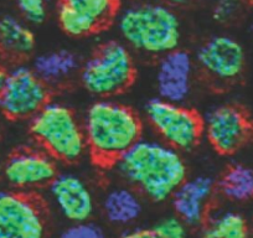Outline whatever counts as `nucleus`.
Wrapping results in <instances>:
<instances>
[{
  "label": "nucleus",
  "instance_id": "nucleus-1",
  "mask_svg": "<svg viewBox=\"0 0 253 238\" xmlns=\"http://www.w3.org/2000/svg\"><path fill=\"white\" fill-rule=\"evenodd\" d=\"M116 166L133 188L153 202L171 198L187 179L181 153L158 140L140 139Z\"/></svg>",
  "mask_w": 253,
  "mask_h": 238
},
{
  "label": "nucleus",
  "instance_id": "nucleus-2",
  "mask_svg": "<svg viewBox=\"0 0 253 238\" xmlns=\"http://www.w3.org/2000/svg\"><path fill=\"white\" fill-rule=\"evenodd\" d=\"M86 147L92 161L109 169L143 139V122L129 106L99 99L88 107L84 119Z\"/></svg>",
  "mask_w": 253,
  "mask_h": 238
},
{
  "label": "nucleus",
  "instance_id": "nucleus-3",
  "mask_svg": "<svg viewBox=\"0 0 253 238\" xmlns=\"http://www.w3.org/2000/svg\"><path fill=\"white\" fill-rule=\"evenodd\" d=\"M118 30L124 42L148 55L164 56L179 48L181 40L179 18L167 4L128 6L119 13Z\"/></svg>",
  "mask_w": 253,
  "mask_h": 238
},
{
  "label": "nucleus",
  "instance_id": "nucleus-4",
  "mask_svg": "<svg viewBox=\"0 0 253 238\" xmlns=\"http://www.w3.org/2000/svg\"><path fill=\"white\" fill-rule=\"evenodd\" d=\"M29 132L39 147L56 161L76 162L87 152L84 124L60 102H48L30 119Z\"/></svg>",
  "mask_w": 253,
  "mask_h": 238
},
{
  "label": "nucleus",
  "instance_id": "nucleus-5",
  "mask_svg": "<svg viewBox=\"0 0 253 238\" xmlns=\"http://www.w3.org/2000/svg\"><path fill=\"white\" fill-rule=\"evenodd\" d=\"M135 77L137 67L129 48L116 40L99 45L82 65L80 72L86 91L103 99L128 91Z\"/></svg>",
  "mask_w": 253,
  "mask_h": 238
},
{
  "label": "nucleus",
  "instance_id": "nucleus-6",
  "mask_svg": "<svg viewBox=\"0 0 253 238\" xmlns=\"http://www.w3.org/2000/svg\"><path fill=\"white\" fill-rule=\"evenodd\" d=\"M144 112L162 142L177 152H190L203 140L204 117L195 109L157 97L145 103Z\"/></svg>",
  "mask_w": 253,
  "mask_h": 238
},
{
  "label": "nucleus",
  "instance_id": "nucleus-7",
  "mask_svg": "<svg viewBox=\"0 0 253 238\" xmlns=\"http://www.w3.org/2000/svg\"><path fill=\"white\" fill-rule=\"evenodd\" d=\"M47 211L33 191H0V238H46Z\"/></svg>",
  "mask_w": 253,
  "mask_h": 238
},
{
  "label": "nucleus",
  "instance_id": "nucleus-8",
  "mask_svg": "<svg viewBox=\"0 0 253 238\" xmlns=\"http://www.w3.org/2000/svg\"><path fill=\"white\" fill-rule=\"evenodd\" d=\"M50 102V87L33 67L16 65L8 71L0 94V112L11 120L31 119Z\"/></svg>",
  "mask_w": 253,
  "mask_h": 238
},
{
  "label": "nucleus",
  "instance_id": "nucleus-9",
  "mask_svg": "<svg viewBox=\"0 0 253 238\" xmlns=\"http://www.w3.org/2000/svg\"><path fill=\"white\" fill-rule=\"evenodd\" d=\"M204 137L217 154H237L253 138V120L237 104H220L204 118Z\"/></svg>",
  "mask_w": 253,
  "mask_h": 238
},
{
  "label": "nucleus",
  "instance_id": "nucleus-10",
  "mask_svg": "<svg viewBox=\"0 0 253 238\" xmlns=\"http://www.w3.org/2000/svg\"><path fill=\"white\" fill-rule=\"evenodd\" d=\"M119 15V0H60L57 21L72 38H86L108 28Z\"/></svg>",
  "mask_w": 253,
  "mask_h": 238
},
{
  "label": "nucleus",
  "instance_id": "nucleus-11",
  "mask_svg": "<svg viewBox=\"0 0 253 238\" xmlns=\"http://www.w3.org/2000/svg\"><path fill=\"white\" fill-rule=\"evenodd\" d=\"M195 62L206 79L218 84L232 83L245 71L246 51L232 36L216 35L199 47Z\"/></svg>",
  "mask_w": 253,
  "mask_h": 238
},
{
  "label": "nucleus",
  "instance_id": "nucleus-12",
  "mask_svg": "<svg viewBox=\"0 0 253 238\" xmlns=\"http://www.w3.org/2000/svg\"><path fill=\"white\" fill-rule=\"evenodd\" d=\"M3 175L16 190L30 191L52 183L58 175L57 162L41 148H19L6 159Z\"/></svg>",
  "mask_w": 253,
  "mask_h": 238
},
{
  "label": "nucleus",
  "instance_id": "nucleus-13",
  "mask_svg": "<svg viewBox=\"0 0 253 238\" xmlns=\"http://www.w3.org/2000/svg\"><path fill=\"white\" fill-rule=\"evenodd\" d=\"M194 71L195 60L187 51L176 48L162 56L155 76L160 98L174 103L186 101L193 88Z\"/></svg>",
  "mask_w": 253,
  "mask_h": 238
},
{
  "label": "nucleus",
  "instance_id": "nucleus-14",
  "mask_svg": "<svg viewBox=\"0 0 253 238\" xmlns=\"http://www.w3.org/2000/svg\"><path fill=\"white\" fill-rule=\"evenodd\" d=\"M53 203L70 222L89 221L96 210L94 196L84 179L75 174H58L48 185Z\"/></svg>",
  "mask_w": 253,
  "mask_h": 238
},
{
  "label": "nucleus",
  "instance_id": "nucleus-15",
  "mask_svg": "<svg viewBox=\"0 0 253 238\" xmlns=\"http://www.w3.org/2000/svg\"><path fill=\"white\" fill-rule=\"evenodd\" d=\"M217 185L206 175L186 179L171 196L175 215L189 227H201L210 216V206Z\"/></svg>",
  "mask_w": 253,
  "mask_h": 238
},
{
  "label": "nucleus",
  "instance_id": "nucleus-16",
  "mask_svg": "<svg viewBox=\"0 0 253 238\" xmlns=\"http://www.w3.org/2000/svg\"><path fill=\"white\" fill-rule=\"evenodd\" d=\"M36 38L30 26L11 15L0 18V57L19 62L33 53Z\"/></svg>",
  "mask_w": 253,
  "mask_h": 238
},
{
  "label": "nucleus",
  "instance_id": "nucleus-17",
  "mask_svg": "<svg viewBox=\"0 0 253 238\" xmlns=\"http://www.w3.org/2000/svg\"><path fill=\"white\" fill-rule=\"evenodd\" d=\"M31 67L51 87L71 79L80 69V60L71 50L60 48L36 56Z\"/></svg>",
  "mask_w": 253,
  "mask_h": 238
},
{
  "label": "nucleus",
  "instance_id": "nucleus-18",
  "mask_svg": "<svg viewBox=\"0 0 253 238\" xmlns=\"http://www.w3.org/2000/svg\"><path fill=\"white\" fill-rule=\"evenodd\" d=\"M104 217L116 226H129L142 216L143 202L137 191L129 188H114L102 202Z\"/></svg>",
  "mask_w": 253,
  "mask_h": 238
},
{
  "label": "nucleus",
  "instance_id": "nucleus-19",
  "mask_svg": "<svg viewBox=\"0 0 253 238\" xmlns=\"http://www.w3.org/2000/svg\"><path fill=\"white\" fill-rule=\"evenodd\" d=\"M221 195L232 202H247L253 198V169L243 164L230 165L217 184Z\"/></svg>",
  "mask_w": 253,
  "mask_h": 238
},
{
  "label": "nucleus",
  "instance_id": "nucleus-20",
  "mask_svg": "<svg viewBox=\"0 0 253 238\" xmlns=\"http://www.w3.org/2000/svg\"><path fill=\"white\" fill-rule=\"evenodd\" d=\"M206 225L216 238H251V227L243 215L236 211H222L209 216Z\"/></svg>",
  "mask_w": 253,
  "mask_h": 238
},
{
  "label": "nucleus",
  "instance_id": "nucleus-21",
  "mask_svg": "<svg viewBox=\"0 0 253 238\" xmlns=\"http://www.w3.org/2000/svg\"><path fill=\"white\" fill-rule=\"evenodd\" d=\"M187 227L189 226L175 215L158 221L152 230L158 238H189Z\"/></svg>",
  "mask_w": 253,
  "mask_h": 238
},
{
  "label": "nucleus",
  "instance_id": "nucleus-22",
  "mask_svg": "<svg viewBox=\"0 0 253 238\" xmlns=\"http://www.w3.org/2000/svg\"><path fill=\"white\" fill-rule=\"evenodd\" d=\"M58 238H106L103 228L91 221L71 223Z\"/></svg>",
  "mask_w": 253,
  "mask_h": 238
},
{
  "label": "nucleus",
  "instance_id": "nucleus-23",
  "mask_svg": "<svg viewBox=\"0 0 253 238\" xmlns=\"http://www.w3.org/2000/svg\"><path fill=\"white\" fill-rule=\"evenodd\" d=\"M21 15L31 24H41L47 14L46 0H16Z\"/></svg>",
  "mask_w": 253,
  "mask_h": 238
},
{
  "label": "nucleus",
  "instance_id": "nucleus-24",
  "mask_svg": "<svg viewBox=\"0 0 253 238\" xmlns=\"http://www.w3.org/2000/svg\"><path fill=\"white\" fill-rule=\"evenodd\" d=\"M240 0H218L212 10V16L217 23H228L238 14Z\"/></svg>",
  "mask_w": 253,
  "mask_h": 238
},
{
  "label": "nucleus",
  "instance_id": "nucleus-25",
  "mask_svg": "<svg viewBox=\"0 0 253 238\" xmlns=\"http://www.w3.org/2000/svg\"><path fill=\"white\" fill-rule=\"evenodd\" d=\"M119 238H158L152 228H135L126 231L119 236Z\"/></svg>",
  "mask_w": 253,
  "mask_h": 238
},
{
  "label": "nucleus",
  "instance_id": "nucleus-26",
  "mask_svg": "<svg viewBox=\"0 0 253 238\" xmlns=\"http://www.w3.org/2000/svg\"><path fill=\"white\" fill-rule=\"evenodd\" d=\"M6 75H8V71L5 70V67L3 65H0V94H1V91H3L4 83H5Z\"/></svg>",
  "mask_w": 253,
  "mask_h": 238
},
{
  "label": "nucleus",
  "instance_id": "nucleus-27",
  "mask_svg": "<svg viewBox=\"0 0 253 238\" xmlns=\"http://www.w3.org/2000/svg\"><path fill=\"white\" fill-rule=\"evenodd\" d=\"M167 5H181V4H185L189 0H163Z\"/></svg>",
  "mask_w": 253,
  "mask_h": 238
},
{
  "label": "nucleus",
  "instance_id": "nucleus-28",
  "mask_svg": "<svg viewBox=\"0 0 253 238\" xmlns=\"http://www.w3.org/2000/svg\"><path fill=\"white\" fill-rule=\"evenodd\" d=\"M247 1L251 4V5H253V0H247Z\"/></svg>",
  "mask_w": 253,
  "mask_h": 238
},
{
  "label": "nucleus",
  "instance_id": "nucleus-29",
  "mask_svg": "<svg viewBox=\"0 0 253 238\" xmlns=\"http://www.w3.org/2000/svg\"><path fill=\"white\" fill-rule=\"evenodd\" d=\"M0 175H1V169H0Z\"/></svg>",
  "mask_w": 253,
  "mask_h": 238
}]
</instances>
